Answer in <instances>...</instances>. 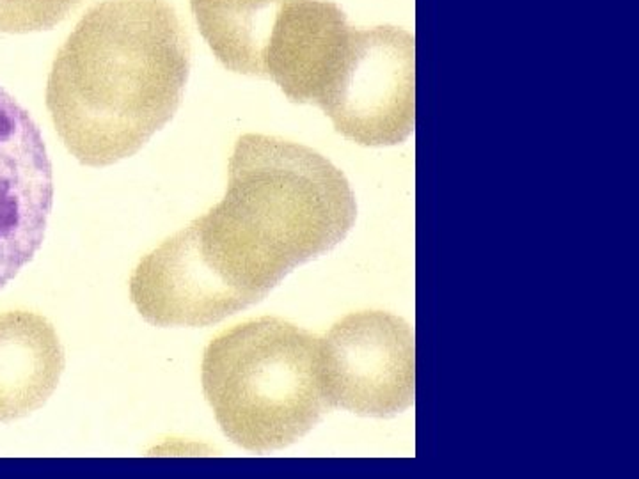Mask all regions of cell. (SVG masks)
I'll list each match as a JSON object with an SVG mask.
<instances>
[{"mask_svg":"<svg viewBox=\"0 0 639 479\" xmlns=\"http://www.w3.org/2000/svg\"><path fill=\"white\" fill-rule=\"evenodd\" d=\"M227 172L223 201L142 257L130 277L133 305L155 327H208L262 302L354 227L348 179L308 146L246 133Z\"/></svg>","mask_w":639,"mask_h":479,"instance_id":"cell-1","label":"cell"},{"mask_svg":"<svg viewBox=\"0 0 639 479\" xmlns=\"http://www.w3.org/2000/svg\"><path fill=\"white\" fill-rule=\"evenodd\" d=\"M190 68V36L171 2H98L52 63L55 132L87 167L130 158L178 112Z\"/></svg>","mask_w":639,"mask_h":479,"instance_id":"cell-2","label":"cell"},{"mask_svg":"<svg viewBox=\"0 0 639 479\" xmlns=\"http://www.w3.org/2000/svg\"><path fill=\"white\" fill-rule=\"evenodd\" d=\"M320 347L322 337L276 316L218 334L204 350L201 380L224 435L253 453L308 435L332 410Z\"/></svg>","mask_w":639,"mask_h":479,"instance_id":"cell-3","label":"cell"},{"mask_svg":"<svg viewBox=\"0 0 639 479\" xmlns=\"http://www.w3.org/2000/svg\"><path fill=\"white\" fill-rule=\"evenodd\" d=\"M311 105L368 148L402 144L416 126V38L396 25L350 27L320 75Z\"/></svg>","mask_w":639,"mask_h":479,"instance_id":"cell-4","label":"cell"},{"mask_svg":"<svg viewBox=\"0 0 639 479\" xmlns=\"http://www.w3.org/2000/svg\"><path fill=\"white\" fill-rule=\"evenodd\" d=\"M320 364L332 409L389 419L416 397V341L405 319L386 311L352 312L322 339Z\"/></svg>","mask_w":639,"mask_h":479,"instance_id":"cell-5","label":"cell"},{"mask_svg":"<svg viewBox=\"0 0 639 479\" xmlns=\"http://www.w3.org/2000/svg\"><path fill=\"white\" fill-rule=\"evenodd\" d=\"M52 206L54 176L43 137L0 86V289L39 250Z\"/></svg>","mask_w":639,"mask_h":479,"instance_id":"cell-6","label":"cell"},{"mask_svg":"<svg viewBox=\"0 0 639 479\" xmlns=\"http://www.w3.org/2000/svg\"><path fill=\"white\" fill-rule=\"evenodd\" d=\"M54 325L29 311L0 316V423L31 416L48 402L64 373Z\"/></svg>","mask_w":639,"mask_h":479,"instance_id":"cell-7","label":"cell"},{"mask_svg":"<svg viewBox=\"0 0 639 479\" xmlns=\"http://www.w3.org/2000/svg\"><path fill=\"white\" fill-rule=\"evenodd\" d=\"M292 0H190L199 32L226 70L265 78L263 54L277 15Z\"/></svg>","mask_w":639,"mask_h":479,"instance_id":"cell-8","label":"cell"},{"mask_svg":"<svg viewBox=\"0 0 639 479\" xmlns=\"http://www.w3.org/2000/svg\"><path fill=\"white\" fill-rule=\"evenodd\" d=\"M87 0H0V32L31 34L63 24Z\"/></svg>","mask_w":639,"mask_h":479,"instance_id":"cell-9","label":"cell"}]
</instances>
